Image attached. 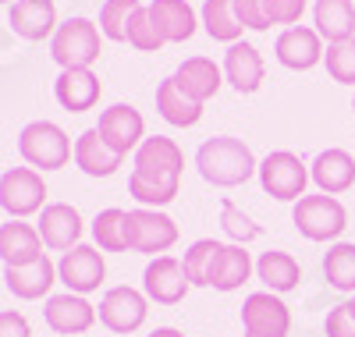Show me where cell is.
I'll return each mask as SVG.
<instances>
[{
	"instance_id": "30",
	"label": "cell",
	"mask_w": 355,
	"mask_h": 337,
	"mask_svg": "<svg viewBox=\"0 0 355 337\" xmlns=\"http://www.w3.org/2000/svg\"><path fill=\"white\" fill-rule=\"evenodd\" d=\"M93 241L100 252H128V209L107 206L93 217Z\"/></svg>"
},
{
	"instance_id": "32",
	"label": "cell",
	"mask_w": 355,
	"mask_h": 337,
	"mask_svg": "<svg viewBox=\"0 0 355 337\" xmlns=\"http://www.w3.org/2000/svg\"><path fill=\"white\" fill-rule=\"evenodd\" d=\"M202 28L217 43H239L242 40V21L234 18V0H202Z\"/></svg>"
},
{
	"instance_id": "23",
	"label": "cell",
	"mask_w": 355,
	"mask_h": 337,
	"mask_svg": "<svg viewBox=\"0 0 355 337\" xmlns=\"http://www.w3.org/2000/svg\"><path fill=\"white\" fill-rule=\"evenodd\" d=\"M11 28L15 36L40 43L57 33V8L53 0H15L11 4Z\"/></svg>"
},
{
	"instance_id": "44",
	"label": "cell",
	"mask_w": 355,
	"mask_h": 337,
	"mask_svg": "<svg viewBox=\"0 0 355 337\" xmlns=\"http://www.w3.org/2000/svg\"><path fill=\"white\" fill-rule=\"evenodd\" d=\"M352 309H355V295H352Z\"/></svg>"
},
{
	"instance_id": "12",
	"label": "cell",
	"mask_w": 355,
	"mask_h": 337,
	"mask_svg": "<svg viewBox=\"0 0 355 337\" xmlns=\"http://www.w3.org/2000/svg\"><path fill=\"white\" fill-rule=\"evenodd\" d=\"M43 320L53 334L61 337H82L93 330V323L100 320L96 316V305L89 302L85 295H75V291H61V295H50L46 305H43Z\"/></svg>"
},
{
	"instance_id": "14",
	"label": "cell",
	"mask_w": 355,
	"mask_h": 337,
	"mask_svg": "<svg viewBox=\"0 0 355 337\" xmlns=\"http://www.w3.org/2000/svg\"><path fill=\"white\" fill-rule=\"evenodd\" d=\"M100 139L114 149L121 153V157H128V153H135L146 139V117L132 107V103H114L100 114V125H96Z\"/></svg>"
},
{
	"instance_id": "24",
	"label": "cell",
	"mask_w": 355,
	"mask_h": 337,
	"mask_svg": "<svg viewBox=\"0 0 355 337\" xmlns=\"http://www.w3.org/2000/svg\"><path fill=\"white\" fill-rule=\"evenodd\" d=\"M46 245L40 238V231L33 224L25 221H8L0 224V259H4V266H25V263H36Z\"/></svg>"
},
{
	"instance_id": "39",
	"label": "cell",
	"mask_w": 355,
	"mask_h": 337,
	"mask_svg": "<svg viewBox=\"0 0 355 337\" xmlns=\"http://www.w3.org/2000/svg\"><path fill=\"white\" fill-rule=\"evenodd\" d=\"M327 337H355V309L352 302H341L327 313V323H323Z\"/></svg>"
},
{
	"instance_id": "16",
	"label": "cell",
	"mask_w": 355,
	"mask_h": 337,
	"mask_svg": "<svg viewBox=\"0 0 355 337\" xmlns=\"http://www.w3.org/2000/svg\"><path fill=\"white\" fill-rule=\"evenodd\" d=\"M274 53L288 71H313L323 60V36L309 25H291L277 36Z\"/></svg>"
},
{
	"instance_id": "31",
	"label": "cell",
	"mask_w": 355,
	"mask_h": 337,
	"mask_svg": "<svg viewBox=\"0 0 355 337\" xmlns=\"http://www.w3.org/2000/svg\"><path fill=\"white\" fill-rule=\"evenodd\" d=\"M224 252V241L217 238H199L192 241L185 256H182V266H185V277L192 288H210V277H214V266Z\"/></svg>"
},
{
	"instance_id": "29",
	"label": "cell",
	"mask_w": 355,
	"mask_h": 337,
	"mask_svg": "<svg viewBox=\"0 0 355 337\" xmlns=\"http://www.w3.org/2000/svg\"><path fill=\"white\" fill-rule=\"evenodd\" d=\"M157 114L174 128H192V125L202 121V103L189 100L182 89H178L174 75H171V78H164L157 85Z\"/></svg>"
},
{
	"instance_id": "28",
	"label": "cell",
	"mask_w": 355,
	"mask_h": 337,
	"mask_svg": "<svg viewBox=\"0 0 355 337\" xmlns=\"http://www.w3.org/2000/svg\"><path fill=\"white\" fill-rule=\"evenodd\" d=\"M313 25L327 43H341L355 36V0H316Z\"/></svg>"
},
{
	"instance_id": "40",
	"label": "cell",
	"mask_w": 355,
	"mask_h": 337,
	"mask_svg": "<svg viewBox=\"0 0 355 337\" xmlns=\"http://www.w3.org/2000/svg\"><path fill=\"white\" fill-rule=\"evenodd\" d=\"M234 18L242 21V28H252V33H266L270 21H266L263 0H234Z\"/></svg>"
},
{
	"instance_id": "9",
	"label": "cell",
	"mask_w": 355,
	"mask_h": 337,
	"mask_svg": "<svg viewBox=\"0 0 355 337\" xmlns=\"http://www.w3.org/2000/svg\"><path fill=\"white\" fill-rule=\"evenodd\" d=\"M96 316L110 334H135V330H142L146 316H150V298H146V291H139V288L117 284L100 298Z\"/></svg>"
},
{
	"instance_id": "41",
	"label": "cell",
	"mask_w": 355,
	"mask_h": 337,
	"mask_svg": "<svg viewBox=\"0 0 355 337\" xmlns=\"http://www.w3.org/2000/svg\"><path fill=\"white\" fill-rule=\"evenodd\" d=\"M0 337H33V327L28 320L15 309H4L0 313Z\"/></svg>"
},
{
	"instance_id": "34",
	"label": "cell",
	"mask_w": 355,
	"mask_h": 337,
	"mask_svg": "<svg viewBox=\"0 0 355 337\" xmlns=\"http://www.w3.org/2000/svg\"><path fill=\"white\" fill-rule=\"evenodd\" d=\"M142 4L139 0H107L100 8V33L110 43H128V25Z\"/></svg>"
},
{
	"instance_id": "17",
	"label": "cell",
	"mask_w": 355,
	"mask_h": 337,
	"mask_svg": "<svg viewBox=\"0 0 355 337\" xmlns=\"http://www.w3.org/2000/svg\"><path fill=\"white\" fill-rule=\"evenodd\" d=\"M100 93H103V85H100L93 68H68V71L57 75V82H53V100L61 103L68 114L93 110L100 103Z\"/></svg>"
},
{
	"instance_id": "7",
	"label": "cell",
	"mask_w": 355,
	"mask_h": 337,
	"mask_svg": "<svg viewBox=\"0 0 355 337\" xmlns=\"http://www.w3.org/2000/svg\"><path fill=\"white\" fill-rule=\"evenodd\" d=\"M46 181L33 167H11L0 174V206L8 209L11 221H25L33 213H43L46 206Z\"/></svg>"
},
{
	"instance_id": "18",
	"label": "cell",
	"mask_w": 355,
	"mask_h": 337,
	"mask_svg": "<svg viewBox=\"0 0 355 337\" xmlns=\"http://www.w3.org/2000/svg\"><path fill=\"white\" fill-rule=\"evenodd\" d=\"M263 75H266V64H263V53L239 40V43H231L227 53H224V82H231L234 93H242V96H252L256 89L263 85Z\"/></svg>"
},
{
	"instance_id": "19",
	"label": "cell",
	"mask_w": 355,
	"mask_h": 337,
	"mask_svg": "<svg viewBox=\"0 0 355 337\" xmlns=\"http://www.w3.org/2000/svg\"><path fill=\"white\" fill-rule=\"evenodd\" d=\"M309 178H313V185L323 196H341V192H348L355 185V157L348 149H341V146L323 149L309 164Z\"/></svg>"
},
{
	"instance_id": "11",
	"label": "cell",
	"mask_w": 355,
	"mask_h": 337,
	"mask_svg": "<svg viewBox=\"0 0 355 337\" xmlns=\"http://www.w3.org/2000/svg\"><path fill=\"white\" fill-rule=\"evenodd\" d=\"M57 281L75 295H93L107 281V259L96 245H75V249L61 252L57 263Z\"/></svg>"
},
{
	"instance_id": "3",
	"label": "cell",
	"mask_w": 355,
	"mask_h": 337,
	"mask_svg": "<svg viewBox=\"0 0 355 337\" xmlns=\"http://www.w3.org/2000/svg\"><path fill=\"white\" fill-rule=\"evenodd\" d=\"M100 25L89 21L82 15L68 18L57 25V33L50 36V57L61 64V71L68 68H93L100 53H103V43H100Z\"/></svg>"
},
{
	"instance_id": "8",
	"label": "cell",
	"mask_w": 355,
	"mask_h": 337,
	"mask_svg": "<svg viewBox=\"0 0 355 337\" xmlns=\"http://www.w3.org/2000/svg\"><path fill=\"white\" fill-rule=\"evenodd\" d=\"M178 245V224L164 209H128V252L139 256H164Z\"/></svg>"
},
{
	"instance_id": "22",
	"label": "cell",
	"mask_w": 355,
	"mask_h": 337,
	"mask_svg": "<svg viewBox=\"0 0 355 337\" xmlns=\"http://www.w3.org/2000/svg\"><path fill=\"white\" fill-rule=\"evenodd\" d=\"M75 167L82 171V174H89V178H110V174H117L125 167V160L128 157H121V153H114L103 139H100V132L96 128H85L78 139H75Z\"/></svg>"
},
{
	"instance_id": "13",
	"label": "cell",
	"mask_w": 355,
	"mask_h": 337,
	"mask_svg": "<svg viewBox=\"0 0 355 337\" xmlns=\"http://www.w3.org/2000/svg\"><path fill=\"white\" fill-rule=\"evenodd\" d=\"M36 231H40V238L50 252H68L75 245H82L85 221L71 202H46L40 221H36Z\"/></svg>"
},
{
	"instance_id": "38",
	"label": "cell",
	"mask_w": 355,
	"mask_h": 337,
	"mask_svg": "<svg viewBox=\"0 0 355 337\" xmlns=\"http://www.w3.org/2000/svg\"><path fill=\"white\" fill-rule=\"evenodd\" d=\"M306 4L309 0H263V11H266V21L270 25H299L302 15H306Z\"/></svg>"
},
{
	"instance_id": "6",
	"label": "cell",
	"mask_w": 355,
	"mask_h": 337,
	"mask_svg": "<svg viewBox=\"0 0 355 337\" xmlns=\"http://www.w3.org/2000/svg\"><path fill=\"white\" fill-rule=\"evenodd\" d=\"M182 171H185V153L167 135H150L135 149L132 174H139L146 181H157V185H167V189H182Z\"/></svg>"
},
{
	"instance_id": "4",
	"label": "cell",
	"mask_w": 355,
	"mask_h": 337,
	"mask_svg": "<svg viewBox=\"0 0 355 337\" xmlns=\"http://www.w3.org/2000/svg\"><path fill=\"white\" fill-rule=\"evenodd\" d=\"M259 185L277 202H299L309 189V164L291 149H274L259 160Z\"/></svg>"
},
{
	"instance_id": "36",
	"label": "cell",
	"mask_w": 355,
	"mask_h": 337,
	"mask_svg": "<svg viewBox=\"0 0 355 337\" xmlns=\"http://www.w3.org/2000/svg\"><path fill=\"white\" fill-rule=\"evenodd\" d=\"M323 64H327V75L341 85H355V36L341 40V43H327L323 50Z\"/></svg>"
},
{
	"instance_id": "45",
	"label": "cell",
	"mask_w": 355,
	"mask_h": 337,
	"mask_svg": "<svg viewBox=\"0 0 355 337\" xmlns=\"http://www.w3.org/2000/svg\"><path fill=\"white\" fill-rule=\"evenodd\" d=\"M352 110H355V100H352Z\"/></svg>"
},
{
	"instance_id": "5",
	"label": "cell",
	"mask_w": 355,
	"mask_h": 337,
	"mask_svg": "<svg viewBox=\"0 0 355 337\" xmlns=\"http://www.w3.org/2000/svg\"><path fill=\"white\" fill-rule=\"evenodd\" d=\"M291 224L309 241H338L348 227V209L338 196H302L291 206Z\"/></svg>"
},
{
	"instance_id": "1",
	"label": "cell",
	"mask_w": 355,
	"mask_h": 337,
	"mask_svg": "<svg viewBox=\"0 0 355 337\" xmlns=\"http://www.w3.org/2000/svg\"><path fill=\"white\" fill-rule=\"evenodd\" d=\"M196 171L206 185H214V189H239L249 178H256L259 164L242 139L214 135L196 149Z\"/></svg>"
},
{
	"instance_id": "15",
	"label": "cell",
	"mask_w": 355,
	"mask_h": 337,
	"mask_svg": "<svg viewBox=\"0 0 355 337\" xmlns=\"http://www.w3.org/2000/svg\"><path fill=\"white\" fill-rule=\"evenodd\" d=\"M189 277H185V266L182 259H174V256H153L150 266L142 270V291L150 302L157 305H178V302H185L189 295Z\"/></svg>"
},
{
	"instance_id": "35",
	"label": "cell",
	"mask_w": 355,
	"mask_h": 337,
	"mask_svg": "<svg viewBox=\"0 0 355 337\" xmlns=\"http://www.w3.org/2000/svg\"><path fill=\"white\" fill-rule=\"evenodd\" d=\"M220 227H224V234H227L234 245H249V241H256V238L263 234V227L249 217L245 209L234 206L231 199L220 202Z\"/></svg>"
},
{
	"instance_id": "2",
	"label": "cell",
	"mask_w": 355,
	"mask_h": 337,
	"mask_svg": "<svg viewBox=\"0 0 355 337\" xmlns=\"http://www.w3.org/2000/svg\"><path fill=\"white\" fill-rule=\"evenodd\" d=\"M18 153L33 171L46 174V171L68 167V160L75 157V142L68 139V132L61 125H53V121H28L18 132Z\"/></svg>"
},
{
	"instance_id": "26",
	"label": "cell",
	"mask_w": 355,
	"mask_h": 337,
	"mask_svg": "<svg viewBox=\"0 0 355 337\" xmlns=\"http://www.w3.org/2000/svg\"><path fill=\"white\" fill-rule=\"evenodd\" d=\"M150 18L157 25V33L164 43H185L196 36V11L189 0H153L150 4Z\"/></svg>"
},
{
	"instance_id": "37",
	"label": "cell",
	"mask_w": 355,
	"mask_h": 337,
	"mask_svg": "<svg viewBox=\"0 0 355 337\" xmlns=\"http://www.w3.org/2000/svg\"><path fill=\"white\" fill-rule=\"evenodd\" d=\"M128 43H132L139 53H157V50L164 46L157 25H153V18H150V8H139V11H135V18H132V25H128Z\"/></svg>"
},
{
	"instance_id": "42",
	"label": "cell",
	"mask_w": 355,
	"mask_h": 337,
	"mask_svg": "<svg viewBox=\"0 0 355 337\" xmlns=\"http://www.w3.org/2000/svg\"><path fill=\"white\" fill-rule=\"evenodd\" d=\"M150 337H185L178 327H157V330H150Z\"/></svg>"
},
{
	"instance_id": "33",
	"label": "cell",
	"mask_w": 355,
	"mask_h": 337,
	"mask_svg": "<svg viewBox=\"0 0 355 337\" xmlns=\"http://www.w3.org/2000/svg\"><path fill=\"white\" fill-rule=\"evenodd\" d=\"M323 277L334 291L355 295V241H334L323 256Z\"/></svg>"
},
{
	"instance_id": "20",
	"label": "cell",
	"mask_w": 355,
	"mask_h": 337,
	"mask_svg": "<svg viewBox=\"0 0 355 337\" xmlns=\"http://www.w3.org/2000/svg\"><path fill=\"white\" fill-rule=\"evenodd\" d=\"M4 281L8 291L21 302L50 298V288L57 284V263L50 256H40L36 263H25V266H4Z\"/></svg>"
},
{
	"instance_id": "25",
	"label": "cell",
	"mask_w": 355,
	"mask_h": 337,
	"mask_svg": "<svg viewBox=\"0 0 355 337\" xmlns=\"http://www.w3.org/2000/svg\"><path fill=\"white\" fill-rule=\"evenodd\" d=\"M256 281L263 284V291H274V295H288V291H299L302 284V266L291 252L284 249H270L256 259Z\"/></svg>"
},
{
	"instance_id": "21",
	"label": "cell",
	"mask_w": 355,
	"mask_h": 337,
	"mask_svg": "<svg viewBox=\"0 0 355 337\" xmlns=\"http://www.w3.org/2000/svg\"><path fill=\"white\" fill-rule=\"evenodd\" d=\"M174 82H178V89H182L189 100L206 103V100H214L220 93L224 68L214 64L210 57H189V60H182V68L174 71Z\"/></svg>"
},
{
	"instance_id": "43",
	"label": "cell",
	"mask_w": 355,
	"mask_h": 337,
	"mask_svg": "<svg viewBox=\"0 0 355 337\" xmlns=\"http://www.w3.org/2000/svg\"><path fill=\"white\" fill-rule=\"evenodd\" d=\"M0 4H15V0H0Z\"/></svg>"
},
{
	"instance_id": "10",
	"label": "cell",
	"mask_w": 355,
	"mask_h": 337,
	"mask_svg": "<svg viewBox=\"0 0 355 337\" xmlns=\"http://www.w3.org/2000/svg\"><path fill=\"white\" fill-rule=\"evenodd\" d=\"M242 330L245 337H288L291 334V309L274 291H252L242 302Z\"/></svg>"
},
{
	"instance_id": "27",
	"label": "cell",
	"mask_w": 355,
	"mask_h": 337,
	"mask_svg": "<svg viewBox=\"0 0 355 337\" xmlns=\"http://www.w3.org/2000/svg\"><path fill=\"white\" fill-rule=\"evenodd\" d=\"M256 273V259H252V252L245 249V245H234V241H227L224 245V252H220V259H217V266H214V277H210V288L214 291H239L249 277Z\"/></svg>"
}]
</instances>
